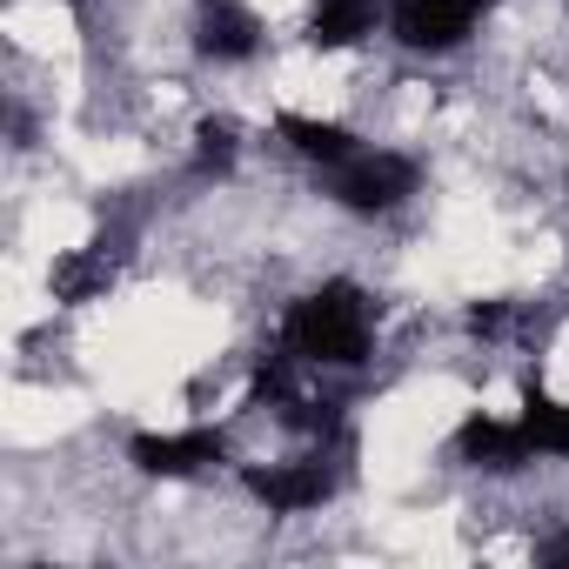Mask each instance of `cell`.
Masks as SVG:
<instances>
[{
    "label": "cell",
    "mask_w": 569,
    "mask_h": 569,
    "mask_svg": "<svg viewBox=\"0 0 569 569\" xmlns=\"http://www.w3.org/2000/svg\"><path fill=\"white\" fill-rule=\"evenodd\" d=\"M281 342L309 369H362L369 362V296L356 281H322L281 316Z\"/></svg>",
    "instance_id": "1"
},
{
    "label": "cell",
    "mask_w": 569,
    "mask_h": 569,
    "mask_svg": "<svg viewBox=\"0 0 569 569\" xmlns=\"http://www.w3.org/2000/svg\"><path fill=\"white\" fill-rule=\"evenodd\" d=\"M329 181V201L336 208H349V214H389V208H402L409 194H416V181H422V168L409 161V154H396V148H362V154H349L342 168H322Z\"/></svg>",
    "instance_id": "2"
},
{
    "label": "cell",
    "mask_w": 569,
    "mask_h": 569,
    "mask_svg": "<svg viewBox=\"0 0 569 569\" xmlns=\"http://www.w3.org/2000/svg\"><path fill=\"white\" fill-rule=\"evenodd\" d=\"M496 0H389V34L409 54H449L476 34V21Z\"/></svg>",
    "instance_id": "3"
},
{
    "label": "cell",
    "mask_w": 569,
    "mask_h": 569,
    "mask_svg": "<svg viewBox=\"0 0 569 569\" xmlns=\"http://www.w3.org/2000/svg\"><path fill=\"white\" fill-rule=\"evenodd\" d=\"M456 456H462L469 469L516 476V469H529V462H536V442H529L522 416H516V422H502V416H482V409H476V416L456 429Z\"/></svg>",
    "instance_id": "4"
},
{
    "label": "cell",
    "mask_w": 569,
    "mask_h": 569,
    "mask_svg": "<svg viewBox=\"0 0 569 569\" xmlns=\"http://www.w3.org/2000/svg\"><path fill=\"white\" fill-rule=\"evenodd\" d=\"M241 482H248V496H254L261 509H274V516H302V509H322V502L336 496V476H329L322 462H268V469H248Z\"/></svg>",
    "instance_id": "5"
},
{
    "label": "cell",
    "mask_w": 569,
    "mask_h": 569,
    "mask_svg": "<svg viewBox=\"0 0 569 569\" xmlns=\"http://www.w3.org/2000/svg\"><path fill=\"white\" fill-rule=\"evenodd\" d=\"M221 456H228L221 429H181V436H134L128 442V462L141 476H194V469H214Z\"/></svg>",
    "instance_id": "6"
},
{
    "label": "cell",
    "mask_w": 569,
    "mask_h": 569,
    "mask_svg": "<svg viewBox=\"0 0 569 569\" xmlns=\"http://www.w3.org/2000/svg\"><path fill=\"white\" fill-rule=\"evenodd\" d=\"M194 48L201 61L214 68H241L261 54V21L241 8V0H201V14H194Z\"/></svg>",
    "instance_id": "7"
},
{
    "label": "cell",
    "mask_w": 569,
    "mask_h": 569,
    "mask_svg": "<svg viewBox=\"0 0 569 569\" xmlns=\"http://www.w3.org/2000/svg\"><path fill=\"white\" fill-rule=\"evenodd\" d=\"M108 281H114V254H108V241L74 248V254H61V261L48 268V289H54V302H68V309L108 296Z\"/></svg>",
    "instance_id": "8"
},
{
    "label": "cell",
    "mask_w": 569,
    "mask_h": 569,
    "mask_svg": "<svg viewBox=\"0 0 569 569\" xmlns=\"http://www.w3.org/2000/svg\"><path fill=\"white\" fill-rule=\"evenodd\" d=\"M274 134L289 141L302 161H316V168H342L349 154H362V141L342 128V121H309V114H281L274 121Z\"/></svg>",
    "instance_id": "9"
},
{
    "label": "cell",
    "mask_w": 569,
    "mask_h": 569,
    "mask_svg": "<svg viewBox=\"0 0 569 569\" xmlns=\"http://www.w3.org/2000/svg\"><path fill=\"white\" fill-rule=\"evenodd\" d=\"M376 0H316V14H309V41L316 48H356L376 34Z\"/></svg>",
    "instance_id": "10"
},
{
    "label": "cell",
    "mask_w": 569,
    "mask_h": 569,
    "mask_svg": "<svg viewBox=\"0 0 569 569\" xmlns=\"http://www.w3.org/2000/svg\"><path fill=\"white\" fill-rule=\"evenodd\" d=\"M522 429H529L536 456H569V402L542 396L536 382H529V396H522Z\"/></svg>",
    "instance_id": "11"
},
{
    "label": "cell",
    "mask_w": 569,
    "mask_h": 569,
    "mask_svg": "<svg viewBox=\"0 0 569 569\" xmlns=\"http://www.w3.org/2000/svg\"><path fill=\"white\" fill-rule=\"evenodd\" d=\"M234 154H241V128H234L228 114H208V121L194 128V174H228Z\"/></svg>",
    "instance_id": "12"
},
{
    "label": "cell",
    "mask_w": 569,
    "mask_h": 569,
    "mask_svg": "<svg viewBox=\"0 0 569 569\" xmlns=\"http://www.w3.org/2000/svg\"><path fill=\"white\" fill-rule=\"evenodd\" d=\"M509 316H516L509 302H476V309H469V336H502Z\"/></svg>",
    "instance_id": "13"
},
{
    "label": "cell",
    "mask_w": 569,
    "mask_h": 569,
    "mask_svg": "<svg viewBox=\"0 0 569 569\" xmlns=\"http://www.w3.org/2000/svg\"><path fill=\"white\" fill-rule=\"evenodd\" d=\"M536 556H542V562H569V529H556V536H549Z\"/></svg>",
    "instance_id": "14"
}]
</instances>
